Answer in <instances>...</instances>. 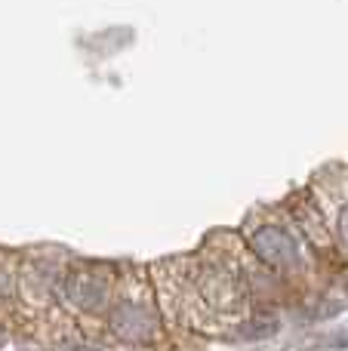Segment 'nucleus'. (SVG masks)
Here are the masks:
<instances>
[{
  "mask_svg": "<svg viewBox=\"0 0 348 351\" xmlns=\"http://www.w3.org/2000/svg\"><path fill=\"white\" fill-rule=\"evenodd\" d=\"M111 333L121 342H133V346H148L160 336V317L151 305L142 302H121L108 315Z\"/></svg>",
  "mask_w": 348,
  "mask_h": 351,
  "instance_id": "obj_3",
  "label": "nucleus"
},
{
  "mask_svg": "<svg viewBox=\"0 0 348 351\" xmlns=\"http://www.w3.org/2000/svg\"><path fill=\"white\" fill-rule=\"evenodd\" d=\"M275 330H277V321H275V317H269V321H265V317H256L253 324L240 327V336H244V339H262V336H271Z\"/></svg>",
  "mask_w": 348,
  "mask_h": 351,
  "instance_id": "obj_4",
  "label": "nucleus"
},
{
  "mask_svg": "<svg viewBox=\"0 0 348 351\" xmlns=\"http://www.w3.org/2000/svg\"><path fill=\"white\" fill-rule=\"evenodd\" d=\"M65 351H105V348H99V346H84V342H80V346H68Z\"/></svg>",
  "mask_w": 348,
  "mask_h": 351,
  "instance_id": "obj_6",
  "label": "nucleus"
},
{
  "mask_svg": "<svg viewBox=\"0 0 348 351\" xmlns=\"http://www.w3.org/2000/svg\"><path fill=\"white\" fill-rule=\"evenodd\" d=\"M65 299L80 311H105L114 290V271L108 265H80L71 268L62 280Z\"/></svg>",
  "mask_w": 348,
  "mask_h": 351,
  "instance_id": "obj_1",
  "label": "nucleus"
},
{
  "mask_svg": "<svg viewBox=\"0 0 348 351\" xmlns=\"http://www.w3.org/2000/svg\"><path fill=\"white\" fill-rule=\"evenodd\" d=\"M339 237H343V241L348 243V206L343 213H339Z\"/></svg>",
  "mask_w": 348,
  "mask_h": 351,
  "instance_id": "obj_5",
  "label": "nucleus"
},
{
  "mask_svg": "<svg viewBox=\"0 0 348 351\" xmlns=\"http://www.w3.org/2000/svg\"><path fill=\"white\" fill-rule=\"evenodd\" d=\"M250 250L256 253L259 262H265L269 268H277V271H296L302 265V253L296 237L277 222L259 225L250 234Z\"/></svg>",
  "mask_w": 348,
  "mask_h": 351,
  "instance_id": "obj_2",
  "label": "nucleus"
}]
</instances>
